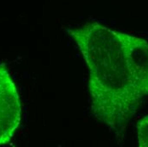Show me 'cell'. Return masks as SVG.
I'll return each instance as SVG.
<instances>
[{
    "label": "cell",
    "mask_w": 148,
    "mask_h": 147,
    "mask_svg": "<svg viewBox=\"0 0 148 147\" xmlns=\"http://www.w3.org/2000/svg\"><path fill=\"white\" fill-rule=\"evenodd\" d=\"M119 34L134 85L142 97L148 96V42L127 33Z\"/></svg>",
    "instance_id": "cell-3"
},
{
    "label": "cell",
    "mask_w": 148,
    "mask_h": 147,
    "mask_svg": "<svg viewBox=\"0 0 148 147\" xmlns=\"http://www.w3.org/2000/svg\"><path fill=\"white\" fill-rule=\"evenodd\" d=\"M137 142L140 147H148V115L137 124Z\"/></svg>",
    "instance_id": "cell-4"
},
{
    "label": "cell",
    "mask_w": 148,
    "mask_h": 147,
    "mask_svg": "<svg viewBox=\"0 0 148 147\" xmlns=\"http://www.w3.org/2000/svg\"><path fill=\"white\" fill-rule=\"evenodd\" d=\"M21 105L15 83L0 64V146L8 144L21 124Z\"/></svg>",
    "instance_id": "cell-2"
},
{
    "label": "cell",
    "mask_w": 148,
    "mask_h": 147,
    "mask_svg": "<svg viewBox=\"0 0 148 147\" xmlns=\"http://www.w3.org/2000/svg\"><path fill=\"white\" fill-rule=\"evenodd\" d=\"M89 69L91 111L115 132H124L142 96L134 85L119 31L99 22L67 30Z\"/></svg>",
    "instance_id": "cell-1"
}]
</instances>
